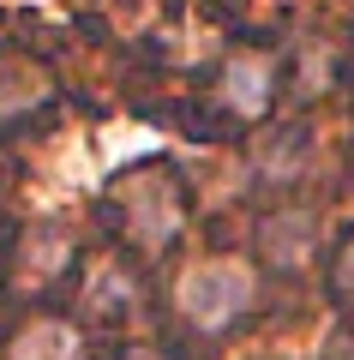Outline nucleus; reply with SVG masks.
<instances>
[{"mask_svg": "<svg viewBox=\"0 0 354 360\" xmlns=\"http://www.w3.org/2000/svg\"><path fill=\"white\" fill-rule=\"evenodd\" d=\"M6 354L13 360H78V330L61 324V319H37V324H25L13 336Z\"/></svg>", "mask_w": 354, "mask_h": 360, "instance_id": "2", "label": "nucleus"}, {"mask_svg": "<svg viewBox=\"0 0 354 360\" xmlns=\"http://www.w3.org/2000/svg\"><path fill=\"white\" fill-rule=\"evenodd\" d=\"M336 276H342V283L354 288V240H348V252H342V264H336Z\"/></svg>", "mask_w": 354, "mask_h": 360, "instance_id": "4", "label": "nucleus"}, {"mask_svg": "<svg viewBox=\"0 0 354 360\" xmlns=\"http://www.w3.org/2000/svg\"><path fill=\"white\" fill-rule=\"evenodd\" d=\"M246 300H253V276H246V264L216 258V264H192L187 276H180V312H187L198 330H228Z\"/></svg>", "mask_w": 354, "mask_h": 360, "instance_id": "1", "label": "nucleus"}, {"mask_svg": "<svg viewBox=\"0 0 354 360\" xmlns=\"http://www.w3.org/2000/svg\"><path fill=\"white\" fill-rule=\"evenodd\" d=\"M265 60H234L228 66V103L241 108V115H258L265 108Z\"/></svg>", "mask_w": 354, "mask_h": 360, "instance_id": "3", "label": "nucleus"}]
</instances>
